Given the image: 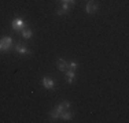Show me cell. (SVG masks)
<instances>
[{
    "label": "cell",
    "instance_id": "cell-1",
    "mask_svg": "<svg viewBox=\"0 0 129 123\" xmlns=\"http://www.w3.org/2000/svg\"><path fill=\"white\" fill-rule=\"evenodd\" d=\"M25 26H26V22L23 18H15V19L11 21V27L15 32H19V30L25 29Z\"/></svg>",
    "mask_w": 129,
    "mask_h": 123
},
{
    "label": "cell",
    "instance_id": "cell-2",
    "mask_svg": "<svg viewBox=\"0 0 129 123\" xmlns=\"http://www.w3.org/2000/svg\"><path fill=\"white\" fill-rule=\"evenodd\" d=\"M0 42H2V51L7 52L11 49V45H13V38L11 37H3L2 40H0Z\"/></svg>",
    "mask_w": 129,
    "mask_h": 123
},
{
    "label": "cell",
    "instance_id": "cell-3",
    "mask_svg": "<svg viewBox=\"0 0 129 123\" xmlns=\"http://www.w3.org/2000/svg\"><path fill=\"white\" fill-rule=\"evenodd\" d=\"M41 85L44 86L45 89H50V90H54L55 89V81L54 79H51L50 77H43V79H41Z\"/></svg>",
    "mask_w": 129,
    "mask_h": 123
},
{
    "label": "cell",
    "instance_id": "cell-4",
    "mask_svg": "<svg viewBox=\"0 0 129 123\" xmlns=\"http://www.w3.org/2000/svg\"><path fill=\"white\" fill-rule=\"evenodd\" d=\"M98 8H99V6H98L95 2L89 0V2H88V4H87V7H85V10H87L88 14H95V12L98 11Z\"/></svg>",
    "mask_w": 129,
    "mask_h": 123
},
{
    "label": "cell",
    "instance_id": "cell-5",
    "mask_svg": "<svg viewBox=\"0 0 129 123\" xmlns=\"http://www.w3.org/2000/svg\"><path fill=\"white\" fill-rule=\"evenodd\" d=\"M15 51L21 55H30V51L25 47V45L21 44V42H17V44H15Z\"/></svg>",
    "mask_w": 129,
    "mask_h": 123
},
{
    "label": "cell",
    "instance_id": "cell-6",
    "mask_svg": "<svg viewBox=\"0 0 129 123\" xmlns=\"http://www.w3.org/2000/svg\"><path fill=\"white\" fill-rule=\"evenodd\" d=\"M67 62L64 60V59H59L58 60V69H59V71H62V73H66V70H67Z\"/></svg>",
    "mask_w": 129,
    "mask_h": 123
},
{
    "label": "cell",
    "instance_id": "cell-7",
    "mask_svg": "<svg viewBox=\"0 0 129 123\" xmlns=\"http://www.w3.org/2000/svg\"><path fill=\"white\" fill-rule=\"evenodd\" d=\"M21 32H22L21 34H22L23 38H32L33 37V30H30V29H26L25 27V29H22Z\"/></svg>",
    "mask_w": 129,
    "mask_h": 123
},
{
    "label": "cell",
    "instance_id": "cell-8",
    "mask_svg": "<svg viewBox=\"0 0 129 123\" xmlns=\"http://www.w3.org/2000/svg\"><path fill=\"white\" fill-rule=\"evenodd\" d=\"M66 77H67V82L72 84L74 81V71L73 70H66Z\"/></svg>",
    "mask_w": 129,
    "mask_h": 123
},
{
    "label": "cell",
    "instance_id": "cell-9",
    "mask_svg": "<svg viewBox=\"0 0 129 123\" xmlns=\"http://www.w3.org/2000/svg\"><path fill=\"white\" fill-rule=\"evenodd\" d=\"M72 112H70V111H63V112L62 113H60V118H62L63 119V120H70V119H72Z\"/></svg>",
    "mask_w": 129,
    "mask_h": 123
},
{
    "label": "cell",
    "instance_id": "cell-10",
    "mask_svg": "<svg viewBox=\"0 0 129 123\" xmlns=\"http://www.w3.org/2000/svg\"><path fill=\"white\" fill-rule=\"evenodd\" d=\"M50 118L54 119V120H55V119H59L60 118V113L56 111V108H52V111L50 112Z\"/></svg>",
    "mask_w": 129,
    "mask_h": 123
},
{
    "label": "cell",
    "instance_id": "cell-11",
    "mask_svg": "<svg viewBox=\"0 0 129 123\" xmlns=\"http://www.w3.org/2000/svg\"><path fill=\"white\" fill-rule=\"evenodd\" d=\"M67 69H69V70H73V71H76V70L78 69V64L76 63V62H70V63L67 64Z\"/></svg>",
    "mask_w": 129,
    "mask_h": 123
},
{
    "label": "cell",
    "instance_id": "cell-12",
    "mask_svg": "<svg viewBox=\"0 0 129 123\" xmlns=\"http://www.w3.org/2000/svg\"><path fill=\"white\" fill-rule=\"evenodd\" d=\"M62 8H63L64 11H69V8H70V4H69V3H63Z\"/></svg>",
    "mask_w": 129,
    "mask_h": 123
},
{
    "label": "cell",
    "instance_id": "cell-13",
    "mask_svg": "<svg viewBox=\"0 0 129 123\" xmlns=\"http://www.w3.org/2000/svg\"><path fill=\"white\" fill-rule=\"evenodd\" d=\"M64 14H67V11H64L63 8H59V10H58V15H64Z\"/></svg>",
    "mask_w": 129,
    "mask_h": 123
},
{
    "label": "cell",
    "instance_id": "cell-14",
    "mask_svg": "<svg viewBox=\"0 0 129 123\" xmlns=\"http://www.w3.org/2000/svg\"><path fill=\"white\" fill-rule=\"evenodd\" d=\"M63 3H69V4H74V0H63Z\"/></svg>",
    "mask_w": 129,
    "mask_h": 123
}]
</instances>
